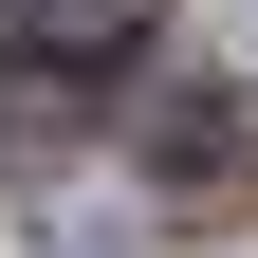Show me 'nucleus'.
<instances>
[{
	"label": "nucleus",
	"mask_w": 258,
	"mask_h": 258,
	"mask_svg": "<svg viewBox=\"0 0 258 258\" xmlns=\"http://www.w3.org/2000/svg\"><path fill=\"white\" fill-rule=\"evenodd\" d=\"M129 166H148V203H258V74L129 92Z\"/></svg>",
	"instance_id": "1"
},
{
	"label": "nucleus",
	"mask_w": 258,
	"mask_h": 258,
	"mask_svg": "<svg viewBox=\"0 0 258 258\" xmlns=\"http://www.w3.org/2000/svg\"><path fill=\"white\" fill-rule=\"evenodd\" d=\"M148 19H166V0H0V37L37 55V74H92V55H129Z\"/></svg>",
	"instance_id": "2"
}]
</instances>
